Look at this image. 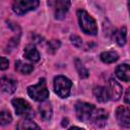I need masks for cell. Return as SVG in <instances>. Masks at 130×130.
<instances>
[{"label":"cell","mask_w":130,"mask_h":130,"mask_svg":"<svg viewBox=\"0 0 130 130\" xmlns=\"http://www.w3.org/2000/svg\"><path fill=\"white\" fill-rule=\"evenodd\" d=\"M77 18H78L79 26L84 34L90 36H94L98 34V25L95 20L85 10L82 9L77 10Z\"/></svg>","instance_id":"cell-1"},{"label":"cell","mask_w":130,"mask_h":130,"mask_svg":"<svg viewBox=\"0 0 130 130\" xmlns=\"http://www.w3.org/2000/svg\"><path fill=\"white\" fill-rule=\"evenodd\" d=\"M27 93L32 100H35L37 102L46 101L49 96V90L47 88L45 79L42 78V79H40V81L37 84L28 86L27 87Z\"/></svg>","instance_id":"cell-2"},{"label":"cell","mask_w":130,"mask_h":130,"mask_svg":"<svg viewBox=\"0 0 130 130\" xmlns=\"http://www.w3.org/2000/svg\"><path fill=\"white\" fill-rule=\"evenodd\" d=\"M72 82L69 78L63 75H58L54 78V90L62 99L67 98L70 94Z\"/></svg>","instance_id":"cell-3"},{"label":"cell","mask_w":130,"mask_h":130,"mask_svg":"<svg viewBox=\"0 0 130 130\" xmlns=\"http://www.w3.org/2000/svg\"><path fill=\"white\" fill-rule=\"evenodd\" d=\"M47 4L55 18L61 19L69 10L70 0H47Z\"/></svg>","instance_id":"cell-4"},{"label":"cell","mask_w":130,"mask_h":130,"mask_svg":"<svg viewBox=\"0 0 130 130\" xmlns=\"http://www.w3.org/2000/svg\"><path fill=\"white\" fill-rule=\"evenodd\" d=\"M39 0H14L12 9L17 15H23L28 11L35 10L39 6Z\"/></svg>","instance_id":"cell-5"},{"label":"cell","mask_w":130,"mask_h":130,"mask_svg":"<svg viewBox=\"0 0 130 130\" xmlns=\"http://www.w3.org/2000/svg\"><path fill=\"white\" fill-rule=\"evenodd\" d=\"M94 110V106L88 103L79 102L75 105V113L78 120L81 122H87L90 119L92 111Z\"/></svg>","instance_id":"cell-6"},{"label":"cell","mask_w":130,"mask_h":130,"mask_svg":"<svg viewBox=\"0 0 130 130\" xmlns=\"http://www.w3.org/2000/svg\"><path fill=\"white\" fill-rule=\"evenodd\" d=\"M12 106L15 110V113L18 116L23 117H31L32 111L29 104L23 99H14L12 100Z\"/></svg>","instance_id":"cell-7"},{"label":"cell","mask_w":130,"mask_h":130,"mask_svg":"<svg viewBox=\"0 0 130 130\" xmlns=\"http://www.w3.org/2000/svg\"><path fill=\"white\" fill-rule=\"evenodd\" d=\"M107 119H108L107 111H105L104 109H95L94 108L89 120L95 127H103L106 124Z\"/></svg>","instance_id":"cell-8"},{"label":"cell","mask_w":130,"mask_h":130,"mask_svg":"<svg viewBox=\"0 0 130 130\" xmlns=\"http://www.w3.org/2000/svg\"><path fill=\"white\" fill-rule=\"evenodd\" d=\"M116 118L119 123L125 127L130 126V110L126 106L118 107L116 110Z\"/></svg>","instance_id":"cell-9"},{"label":"cell","mask_w":130,"mask_h":130,"mask_svg":"<svg viewBox=\"0 0 130 130\" xmlns=\"http://www.w3.org/2000/svg\"><path fill=\"white\" fill-rule=\"evenodd\" d=\"M109 99L112 101H118L121 95H122V86L115 80V79H110L109 80V85L107 87Z\"/></svg>","instance_id":"cell-10"},{"label":"cell","mask_w":130,"mask_h":130,"mask_svg":"<svg viewBox=\"0 0 130 130\" xmlns=\"http://www.w3.org/2000/svg\"><path fill=\"white\" fill-rule=\"evenodd\" d=\"M16 87H17V83L12 78L4 76L0 79V88L2 89V91L6 93H13Z\"/></svg>","instance_id":"cell-11"},{"label":"cell","mask_w":130,"mask_h":130,"mask_svg":"<svg viewBox=\"0 0 130 130\" xmlns=\"http://www.w3.org/2000/svg\"><path fill=\"white\" fill-rule=\"evenodd\" d=\"M116 75L120 80L128 82L130 80V68H129V65L126 64V63L119 65L116 68Z\"/></svg>","instance_id":"cell-12"},{"label":"cell","mask_w":130,"mask_h":130,"mask_svg":"<svg viewBox=\"0 0 130 130\" xmlns=\"http://www.w3.org/2000/svg\"><path fill=\"white\" fill-rule=\"evenodd\" d=\"M23 55L24 57L30 61V62H38L40 60V54H39V51L36 49V47L31 44L27 45L25 48H24V52H23Z\"/></svg>","instance_id":"cell-13"},{"label":"cell","mask_w":130,"mask_h":130,"mask_svg":"<svg viewBox=\"0 0 130 130\" xmlns=\"http://www.w3.org/2000/svg\"><path fill=\"white\" fill-rule=\"evenodd\" d=\"M39 111H40L41 117H42V119H43L44 121H49V120L52 118L53 110H52V106H51V103H50V102L43 101L42 104L40 105Z\"/></svg>","instance_id":"cell-14"},{"label":"cell","mask_w":130,"mask_h":130,"mask_svg":"<svg viewBox=\"0 0 130 130\" xmlns=\"http://www.w3.org/2000/svg\"><path fill=\"white\" fill-rule=\"evenodd\" d=\"M94 98L96 99L98 102L100 103H106L109 100V94H108V90L107 87L104 86H95L92 90Z\"/></svg>","instance_id":"cell-15"},{"label":"cell","mask_w":130,"mask_h":130,"mask_svg":"<svg viewBox=\"0 0 130 130\" xmlns=\"http://www.w3.org/2000/svg\"><path fill=\"white\" fill-rule=\"evenodd\" d=\"M113 40L119 46H124L126 44V40H127V30H126V27L123 26L122 28L117 29L113 34Z\"/></svg>","instance_id":"cell-16"},{"label":"cell","mask_w":130,"mask_h":130,"mask_svg":"<svg viewBox=\"0 0 130 130\" xmlns=\"http://www.w3.org/2000/svg\"><path fill=\"white\" fill-rule=\"evenodd\" d=\"M17 129H40V127L30 119V117H24L18 122Z\"/></svg>","instance_id":"cell-17"},{"label":"cell","mask_w":130,"mask_h":130,"mask_svg":"<svg viewBox=\"0 0 130 130\" xmlns=\"http://www.w3.org/2000/svg\"><path fill=\"white\" fill-rule=\"evenodd\" d=\"M118 59H119V55L114 51H106V52H103L101 54V60L107 64L114 63Z\"/></svg>","instance_id":"cell-18"},{"label":"cell","mask_w":130,"mask_h":130,"mask_svg":"<svg viewBox=\"0 0 130 130\" xmlns=\"http://www.w3.org/2000/svg\"><path fill=\"white\" fill-rule=\"evenodd\" d=\"M15 69L16 71H18L19 73L22 74H29L32 70H34V66L28 64V63H24L20 60H17L15 62Z\"/></svg>","instance_id":"cell-19"},{"label":"cell","mask_w":130,"mask_h":130,"mask_svg":"<svg viewBox=\"0 0 130 130\" xmlns=\"http://www.w3.org/2000/svg\"><path fill=\"white\" fill-rule=\"evenodd\" d=\"M75 67H76L77 72H78V74H79V76H80L81 78H86V77L88 76V71H87V69L83 66V64L81 63L80 60H78V59L75 60Z\"/></svg>","instance_id":"cell-20"},{"label":"cell","mask_w":130,"mask_h":130,"mask_svg":"<svg viewBox=\"0 0 130 130\" xmlns=\"http://www.w3.org/2000/svg\"><path fill=\"white\" fill-rule=\"evenodd\" d=\"M12 121V116L8 111H1L0 112V125L5 126Z\"/></svg>","instance_id":"cell-21"},{"label":"cell","mask_w":130,"mask_h":130,"mask_svg":"<svg viewBox=\"0 0 130 130\" xmlns=\"http://www.w3.org/2000/svg\"><path fill=\"white\" fill-rule=\"evenodd\" d=\"M8 66H9L8 59H6L5 57L0 56V70H5V69L8 68Z\"/></svg>","instance_id":"cell-22"},{"label":"cell","mask_w":130,"mask_h":130,"mask_svg":"<svg viewBox=\"0 0 130 130\" xmlns=\"http://www.w3.org/2000/svg\"><path fill=\"white\" fill-rule=\"evenodd\" d=\"M60 47V42L57 40H53V41H51L50 43H49V49L52 51V52H54V51H56L58 48Z\"/></svg>","instance_id":"cell-23"},{"label":"cell","mask_w":130,"mask_h":130,"mask_svg":"<svg viewBox=\"0 0 130 130\" xmlns=\"http://www.w3.org/2000/svg\"><path fill=\"white\" fill-rule=\"evenodd\" d=\"M70 39H71V42H72V44H73L74 46H76V47H80V46H81L82 42H81V39H80L79 37H77V36H72Z\"/></svg>","instance_id":"cell-24"},{"label":"cell","mask_w":130,"mask_h":130,"mask_svg":"<svg viewBox=\"0 0 130 130\" xmlns=\"http://www.w3.org/2000/svg\"><path fill=\"white\" fill-rule=\"evenodd\" d=\"M129 92H130V88H127L126 94H125V99H124V101H125V103H126L127 105L129 104Z\"/></svg>","instance_id":"cell-25"}]
</instances>
